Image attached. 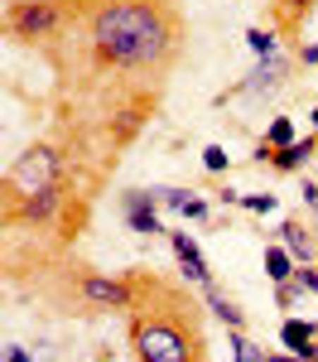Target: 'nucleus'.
Listing matches in <instances>:
<instances>
[{
    "instance_id": "obj_1",
    "label": "nucleus",
    "mask_w": 318,
    "mask_h": 362,
    "mask_svg": "<svg viewBox=\"0 0 318 362\" xmlns=\"http://www.w3.org/2000/svg\"><path fill=\"white\" fill-rule=\"evenodd\" d=\"M73 20L97 73L164 78L183 49V15L173 0H73Z\"/></svg>"
},
{
    "instance_id": "obj_2",
    "label": "nucleus",
    "mask_w": 318,
    "mask_h": 362,
    "mask_svg": "<svg viewBox=\"0 0 318 362\" xmlns=\"http://www.w3.org/2000/svg\"><path fill=\"white\" fill-rule=\"evenodd\" d=\"M140 280V300L126 314V338L135 362H207V334H202V309L188 300V290L164 285L154 276Z\"/></svg>"
},
{
    "instance_id": "obj_3",
    "label": "nucleus",
    "mask_w": 318,
    "mask_h": 362,
    "mask_svg": "<svg viewBox=\"0 0 318 362\" xmlns=\"http://www.w3.org/2000/svg\"><path fill=\"white\" fill-rule=\"evenodd\" d=\"M63 184V155H58V145L49 140H39V145H29L25 155H15V165L5 169V208L10 203H20V198L39 194V189H54Z\"/></svg>"
},
{
    "instance_id": "obj_4",
    "label": "nucleus",
    "mask_w": 318,
    "mask_h": 362,
    "mask_svg": "<svg viewBox=\"0 0 318 362\" xmlns=\"http://www.w3.org/2000/svg\"><path fill=\"white\" fill-rule=\"evenodd\" d=\"M68 25H73L68 0H10L5 5V34L15 44H44Z\"/></svg>"
},
{
    "instance_id": "obj_5",
    "label": "nucleus",
    "mask_w": 318,
    "mask_h": 362,
    "mask_svg": "<svg viewBox=\"0 0 318 362\" xmlns=\"http://www.w3.org/2000/svg\"><path fill=\"white\" fill-rule=\"evenodd\" d=\"M78 295H82V305H92V309L130 314L135 300H140V280L135 276H97V271H87V276L78 280Z\"/></svg>"
},
{
    "instance_id": "obj_6",
    "label": "nucleus",
    "mask_w": 318,
    "mask_h": 362,
    "mask_svg": "<svg viewBox=\"0 0 318 362\" xmlns=\"http://www.w3.org/2000/svg\"><path fill=\"white\" fill-rule=\"evenodd\" d=\"M121 213H126L130 232H140V237L169 232V227L159 223V189H130V194L121 198Z\"/></svg>"
},
{
    "instance_id": "obj_7",
    "label": "nucleus",
    "mask_w": 318,
    "mask_h": 362,
    "mask_svg": "<svg viewBox=\"0 0 318 362\" xmlns=\"http://www.w3.org/2000/svg\"><path fill=\"white\" fill-rule=\"evenodd\" d=\"M58 203H63V184L54 189H39V194L20 198V203H10L5 208V227H20V223H49L58 213Z\"/></svg>"
},
{
    "instance_id": "obj_8",
    "label": "nucleus",
    "mask_w": 318,
    "mask_h": 362,
    "mask_svg": "<svg viewBox=\"0 0 318 362\" xmlns=\"http://www.w3.org/2000/svg\"><path fill=\"white\" fill-rule=\"evenodd\" d=\"M318 155V131L304 140H294V145H285V150H265V145H256V165H270L275 174H294V169H304L309 160Z\"/></svg>"
},
{
    "instance_id": "obj_9",
    "label": "nucleus",
    "mask_w": 318,
    "mask_h": 362,
    "mask_svg": "<svg viewBox=\"0 0 318 362\" xmlns=\"http://www.w3.org/2000/svg\"><path fill=\"white\" fill-rule=\"evenodd\" d=\"M164 237H169L173 256H178V266H183V276L193 280V285H212V271H207V261H202L198 242H193V237H188V232H178V227H169V232H164Z\"/></svg>"
},
{
    "instance_id": "obj_10",
    "label": "nucleus",
    "mask_w": 318,
    "mask_h": 362,
    "mask_svg": "<svg viewBox=\"0 0 318 362\" xmlns=\"http://www.w3.org/2000/svg\"><path fill=\"white\" fill-rule=\"evenodd\" d=\"M280 343H285L294 358L314 362L318 358V324H309V319H285L280 324Z\"/></svg>"
},
{
    "instance_id": "obj_11",
    "label": "nucleus",
    "mask_w": 318,
    "mask_h": 362,
    "mask_svg": "<svg viewBox=\"0 0 318 362\" xmlns=\"http://www.w3.org/2000/svg\"><path fill=\"white\" fill-rule=\"evenodd\" d=\"M285 73H289V58H280V54H275V58H260V68L236 87V92H251V97H256V92H275V87L285 83Z\"/></svg>"
},
{
    "instance_id": "obj_12",
    "label": "nucleus",
    "mask_w": 318,
    "mask_h": 362,
    "mask_svg": "<svg viewBox=\"0 0 318 362\" xmlns=\"http://www.w3.org/2000/svg\"><path fill=\"white\" fill-rule=\"evenodd\" d=\"M280 242H285V247L294 251V261H299V266H309V261L318 256L314 232H309V227L299 223V218H285V223H280Z\"/></svg>"
},
{
    "instance_id": "obj_13",
    "label": "nucleus",
    "mask_w": 318,
    "mask_h": 362,
    "mask_svg": "<svg viewBox=\"0 0 318 362\" xmlns=\"http://www.w3.org/2000/svg\"><path fill=\"white\" fill-rule=\"evenodd\" d=\"M294 271H299V261H294V251H289L285 242L265 247V276H270V285H285V280H294Z\"/></svg>"
},
{
    "instance_id": "obj_14",
    "label": "nucleus",
    "mask_w": 318,
    "mask_h": 362,
    "mask_svg": "<svg viewBox=\"0 0 318 362\" xmlns=\"http://www.w3.org/2000/svg\"><path fill=\"white\" fill-rule=\"evenodd\" d=\"M198 290H202V300H207V309H212V314H217L227 329H246V314L231 305V300L222 295V290H217V285H198Z\"/></svg>"
},
{
    "instance_id": "obj_15",
    "label": "nucleus",
    "mask_w": 318,
    "mask_h": 362,
    "mask_svg": "<svg viewBox=\"0 0 318 362\" xmlns=\"http://www.w3.org/2000/svg\"><path fill=\"white\" fill-rule=\"evenodd\" d=\"M318 10V0H275V20H280V29H304V20Z\"/></svg>"
},
{
    "instance_id": "obj_16",
    "label": "nucleus",
    "mask_w": 318,
    "mask_h": 362,
    "mask_svg": "<svg viewBox=\"0 0 318 362\" xmlns=\"http://www.w3.org/2000/svg\"><path fill=\"white\" fill-rule=\"evenodd\" d=\"M246 44H251V54H256V58H275V54H280V39H275V29L251 25V29H246Z\"/></svg>"
},
{
    "instance_id": "obj_17",
    "label": "nucleus",
    "mask_w": 318,
    "mask_h": 362,
    "mask_svg": "<svg viewBox=\"0 0 318 362\" xmlns=\"http://www.w3.org/2000/svg\"><path fill=\"white\" fill-rule=\"evenodd\" d=\"M294 140H299V136H294V121H289V116H275L260 145H265V150H285V145H294Z\"/></svg>"
},
{
    "instance_id": "obj_18",
    "label": "nucleus",
    "mask_w": 318,
    "mask_h": 362,
    "mask_svg": "<svg viewBox=\"0 0 318 362\" xmlns=\"http://www.w3.org/2000/svg\"><path fill=\"white\" fill-rule=\"evenodd\" d=\"M304 295H309V290H304L299 280H285V285H275V305H280V309H294L299 300H304Z\"/></svg>"
},
{
    "instance_id": "obj_19",
    "label": "nucleus",
    "mask_w": 318,
    "mask_h": 362,
    "mask_svg": "<svg viewBox=\"0 0 318 362\" xmlns=\"http://www.w3.org/2000/svg\"><path fill=\"white\" fill-rule=\"evenodd\" d=\"M241 208L265 218V213H275V208H280V198H275V194H241Z\"/></svg>"
},
{
    "instance_id": "obj_20",
    "label": "nucleus",
    "mask_w": 318,
    "mask_h": 362,
    "mask_svg": "<svg viewBox=\"0 0 318 362\" xmlns=\"http://www.w3.org/2000/svg\"><path fill=\"white\" fill-rule=\"evenodd\" d=\"M202 165H207V174H222V169L231 165V155L222 145H207V150H202Z\"/></svg>"
},
{
    "instance_id": "obj_21",
    "label": "nucleus",
    "mask_w": 318,
    "mask_h": 362,
    "mask_svg": "<svg viewBox=\"0 0 318 362\" xmlns=\"http://www.w3.org/2000/svg\"><path fill=\"white\" fill-rule=\"evenodd\" d=\"M294 280H299L309 295H318V266H314V261H309V266H299V271H294Z\"/></svg>"
},
{
    "instance_id": "obj_22",
    "label": "nucleus",
    "mask_w": 318,
    "mask_h": 362,
    "mask_svg": "<svg viewBox=\"0 0 318 362\" xmlns=\"http://www.w3.org/2000/svg\"><path fill=\"white\" fill-rule=\"evenodd\" d=\"M178 213H183V218H193V223H202V218H207V203H202L198 194H188V203H183Z\"/></svg>"
},
{
    "instance_id": "obj_23",
    "label": "nucleus",
    "mask_w": 318,
    "mask_h": 362,
    "mask_svg": "<svg viewBox=\"0 0 318 362\" xmlns=\"http://www.w3.org/2000/svg\"><path fill=\"white\" fill-rule=\"evenodd\" d=\"M299 63H304V68H318V44H304V49H299Z\"/></svg>"
},
{
    "instance_id": "obj_24",
    "label": "nucleus",
    "mask_w": 318,
    "mask_h": 362,
    "mask_svg": "<svg viewBox=\"0 0 318 362\" xmlns=\"http://www.w3.org/2000/svg\"><path fill=\"white\" fill-rule=\"evenodd\" d=\"M5 362H34V358H29L20 343H10V348H5Z\"/></svg>"
},
{
    "instance_id": "obj_25",
    "label": "nucleus",
    "mask_w": 318,
    "mask_h": 362,
    "mask_svg": "<svg viewBox=\"0 0 318 362\" xmlns=\"http://www.w3.org/2000/svg\"><path fill=\"white\" fill-rule=\"evenodd\" d=\"M304 203H309V208H318V179H309V184H304Z\"/></svg>"
},
{
    "instance_id": "obj_26",
    "label": "nucleus",
    "mask_w": 318,
    "mask_h": 362,
    "mask_svg": "<svg viewBox=\"0 0 318 362\" xmlns=\"http://www.w3.org/2000/svg\"><path fill=\"white\" fill-rule=\"evenodd\" d=\"M265 362H304V358H294V353H270Z\"/></svg>"
},
{
    "instance_id": "obj_27",
    "label": "nucleus",
    "mask_w": 318,
    "mask_h": 362,
    "mask_svg": "<svg viewBox=\"0 0 318 362\" xmlns=\"http://www.w3.org/2000/svg\"><path fill=\"white\" fill-rule=\"evenodd\" d=\"M314 131H318V107H314Z\"/></svg>"
},
{
    "instance_id": "obj_28",
    "label": "nucleus",
    "mask_w": 318,
    "mask_h": 362,
    "mask_svg": "<svg viewBox=\"0 0 318 362\" xmlns=\"http://www.w3.org/2000/svg\"><path fill=\"white\" fill-rule=\"evenodd\" d=\"M236 362H251V358H236Z\"/></svg>"
},
{
    "instance_id": "obj_29",
    "label": "nucleus",
    "mask_w": 318,
    "mask_h": 362,
    "mask_svg": "<svg viewBox=\"0 0 318 362\" xmlns=\"http://www.w3.org/2000/svg\"><path fill=\"white\" fill-rule=\"evenodd\" d=\"M314 179H318V174H314Z\"/></svg>"
}]
</instances>
